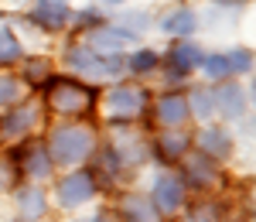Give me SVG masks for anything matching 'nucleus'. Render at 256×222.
Wrapping results in <instances>:
<instances>
[{
    "instance_id": "f257e3e1",
    "label": "nucleus",
    "mask_w": 256,
    "mask_h": 222,
    "mask_svg": "<svg viewBox=\"0 0 256 222\" xmlns=\"http://www.w3.org/2000/svg\"><path fill=\"white\" fill-rule=\"evenodd\" d=\"M96 147V134L86 126V123H58L48 130V158L52 164H62V168H76L79 161H86Z\"/></svg>"
},
{
    "instance_id": "f03ea898",
    "label": "nucleus",
    "mask_w": 256,
    "mask_h": 222,
    "mask_svg": "<svg viewBox=\"0 0 256 222\" xmlns=\"http://www.w3.org/2000/svg\"><path fill=\"white\" fill-rule=\"evenodd\" d=\"M44 100L48 110L58 116H82V113H92L99 89L79 79H44Z\"/></svg>"
},
{
    "instance_id": "7ed1b4c3",
    "label": "nucleus",
    "mask_w": 256,
    "mask_h": 222,
    "mask_svg": "<svg viewBox=\"0 0 256 222\" xmlns=\"http://www.w3.org/2000/svg\"><path fill=\"white\" fill-rule=\"evenodd\" d=\"M62 62H65V68H72L79 76H92V79H116L126 68L123 55H102V52H92L89 44H68Z\"/></svg>"
},
{
    "instance_id": "20e7f679",
    "label": "nucleus",
    "mask_w": 256,
    "mask_h": 222,
    "mask_svg": "<svg viewBox=\"0 0 256 222\" xmlns=\"http://www.w3.org/2000/svg\"><path fill=\"white\" fill-rule=\"evenodd\" d=\"M147 106H150V92L144 86H113L102 100L106 116L113 120H137L140 113H147Z\"/></svg>"
},
{
    "instance_id": "39448f33",
    "label": "nucleus",
    "mask_w": 256,
    "mask_h": 222,
    "mask_svg": "<svg viewBox=\"0 0 256 222\" xmlns=\"http://www.w3.org/2000/svg\"><path fill=\"white\" fill-rule=\"evenodd\" d=\"M92 195H96V171H89V168H72L55 184V202L62 208H79V205L92 202Z\"/></svg>"
},
{
    "instance_id": "423d86ee",
    "label": "nucleus",
    "mask_w": 256,
    "mask_h": 222,
    "mask_svg": "<svg viewBox=\"0 0 256 222\" xmlns=\"http://www.w3.org/2000/svg\"><path fill=\"white\" fill-rule=\"evenodd\" d=\"M184 202H188V188L174 174H160L150 188V205H154L158 216H174L184 208Z\"/></svg>"
},
{
    "instance_id": "0eeeda50",
    "label": "nucleus",
    "mask_w": 256,
    "mask_h": 222,
    "mask_svg": "<svg viewBox=\"0 0 256 222\" xmlns=\"http://www.w3.org/2000/svg\"><path fill=\"white\" fill-rule=\"evenodd\" d=\"M216 110L226 120L250 116V89H242L239 82H218L216 86Z\"/></svg>"
},
{
    "instance_id": "6e6552de",
    "label": "nucleus",
    "mask_w": 256,
    "mask_h": 222,
    "mask_svg": "<svg viewBox=\"0 0 256 222\" xmlns=\"http://www.w3.org/2000/svg\"><path fill=\"white\" fill-rule=\"evenodd\" d=\"M38 126V110L34 106H18L10 113H0V144L24 140Z\"/></svg>"
},
{
    "instance_id": "1a4fd4ad",
    "label": "nucleus",
    "mask_w": 256,
    "mask_h": 222,
    "mask_svg": "<svg viewBox=\"0 0 256 222\" xmlns=\"http://www.w3.org/2000/svg\"><path fill=\"white\" fill-rule=\"evenodd\" d=\"M202 58H205V52H202L198 44H192V41H178L174 48L160 58V65H168V76H171V79H184L188 72H195L198 65H202Z\"/></svg>"
},
{
    "instance_id": "9d476101",
    "label": "nucleus",
    "mask_w": 256,
    "mask_h": 222,
    "mask_svg": "<svg viewBox=\"0 0 256 222\" xmlns=\"http://www.w3.org/2000/svg\"><path fill=\"white\" fill-rule=\"evenodd\" d=\"M31 20L38 24L41 31H62V28L72 20L68 0H38V4L31 7Z\"/></svg>"
},
{
    "instance_id": "9b49d317",
    "label": "nucleus",
    "mask_w": 256,
    "mask_h": 222,
    "mask_svg": "<svg viewBox=\"0 0 256 222\" xmlns=\"http://www.w3.org/2000/svg\"><path fill=\"white\" fill-rule=\"evenodd\" d=\"M134 38H137V31H130V28H120V24L106 28V24H99L96 31H89V48L102 52V55H113L120 48H126Z\"/></svg>"
},
{
    "instance_id": "f8f14e48",
    "label": "nucleus",
    "mask_w": 256,
    "mask_h": 222,
    "mask_svg": "<svg viewBox=\"0 0 256 222\" xmlns=\"http://www.w3.org/2000/svg\"><path fill=\"white\" fill-rule=\"evenodd\" d=\"M198 150H202V158H208V161H226V158L236 150V144H232V137H229L226 126H205V130L198 134Z\"/></svg>"
},
{
    "instance_id": "ddd939ff",
    "label": "nucleus",
    "mask_w": 256,
    "mask_h": 222,
    "mask_svg": "<svg viewBox=\"0 0 256 222\" xmlns=\"http://www.w3.org/2000/svg\"><path fill=\"white\" fill-rule=\"evenodd\" d=\"M154 116H158L160 126L178 130L181 123L192 116V113H188V100H184V92H164V96L158 100V106H154Z\"/></svg>"
},
{
    "instance_id": "4468645a",
    "label": "nucleus",
    "mask_w": 256,
    "mask_h": 222,
    "mask_svg": "<svg viewBox=\"0 0 256 222\" xmlns=\"http://www.w3.org/2000/svg\"><path fill=\"white\" fill-rule=\"evenodd\" d=\"M195 28H198V18L192 7H174L160 18V31L171 34V38H188V34H195Z\"/></svg>"
},
{
    "instance_id": "2eb2a0df",
    "label": "nucleus",
    "mask_w": 256,
    "mask_h": 222,
    "mask_svg": "<svg viewBox=\"0 0 256 222\" xmlns=\"http://www.w3.org/2000/svg\"><path fill=\"white\" fill-rule=\"evenodd\" d=\"M20 171L31 174V178H48V174L55 171V164L48 158L44 144H31L28 150H20Z\"/></svg>"
},
{
    "instance_id": "dca6fc26",
    "label": "nucleus",
    "mask_w": 256,
    "mask_h": 222,
    "mask_svg": "<svg viewBox=\"0 0 256 222\" xmlns=\"http://www.w3.org/2000/svg\"><path fill=\"white\" fill-rule=\"evenodd\" d=\"M216 178H218L216 161L198 154L192 164H184V178L181 182H184V188H208V184H216Z\"/></svg>"
},
{
    "instance_id": "f3484780",
    "label": "nucleus",
    "mask_w": 256,
    "mask_h": 222,
    "mask_svg": "<svg viewBox=\"0 0 256 222\" xmlns=\"http://www.w3.org/2000/svg\"><path fill=\"white\" fill-rule=\"evenodd\" d=\"M188 147H192V137H184V134H164V137H158V144H154V154H158V161L171 164V161H181L184 154H188Z\"/></svg>"
},
{
    "instance_id": "a211bd4d",
    "label": "nucleus",
    "mask_w": 256,
    "mask_h": 222,
    "mask_svg": "<svg viewBox=\"0 0 256 222\" xmlns=\"http://www.w3.org/2000/svg\"><path fill=\"white\" fill-rule=\"evenodd\" d=\"M188 113L198 116V120H208L212 113H216V86H195V89H188Z\"/></svg>"
},
{
    "instance_id": "6ab92c4d",
    "label": "nucleus",
    "mask_w": 256,
    "mask_h": 222,
    "mask_svg": "<svg viewBox=\"0 0 256 222\" xmlns=\"http://www.w3.org/2000/svg\"><path fill=\"white\" fill-rule=\"evenodd\" d=\"M120 216H123L126 222H158L154 205H150V198H144V195H123Z\"/></svg>"
},
{
    "instance_id": "aec40b11",
    "label": "nucleus",
    "mask_w": 256,
    "mask_h": 222,
    "mask_svg": "<svg viewBox=\"0 0 256 222\" xmlns=\"http://www.w3.org/2000/svg\"><path fill=\"white\" fill-rule=\"evenodd\" d=\"M18 208L24 219H41L48 208V198L41 188H18Z\"/></svg>"
},
{
    "instance_id": "412c9836",
    "label": "nucleus",
    "mask_w": 256,
    "mask_h": 222,
    "mask_svg": "<svg viewBox=\"0 0 256 222\" xmlns=\"http://www.w3.org/2000/svg\"><path fill=\"white\" fill-rule=\"evenodd\" d=\"M126 72H134V76H150V72H158L160 68V55L158 52H150V48H140L134 55H126Z\"/></svg>"
},
{
    "instance_id": "4be33fe9",
    "label": "nucleus",
    "mask_w": 256,
    "mask_h": 222,
    "mask_svg": "<svg viewBox=\"0 0 256 222\" xmlns=\"http://www.w3.org/2000/svg\"><path fill=\"white\" fill-rule=\"evenodd\" d=\"M24 58V48H20L18 34L10 28H0V65H18Z\"/></svg>"
},
{
    "instance_id": "5701e85b",
    "label": "nucleus",
    "mask_w": 256,
    "mask_h": 222,
    "mask_svg": "<svg viewBox=\"0 0 256 222\" xmlns=\"http://www.w3.org/2000/svg\"><path fill=\"white\" fill-rule=\"evenodd\" d=\"M198 68H205V76H208V79H216V82H226L229 76H232V72H229V62H226V55H205Z\"/></svg>"
},
{
    "instance_id": "b1692460",
    "label": "nucleus",
    "mask_w": 256,
    "mask_h": 222,
    "mask_svg": "<svg viewBox=\"0 0 256 222\" xmlns=\"http://www.w3.org/2000/svg\"><path fill=\"white\" fill-rule=\"evenodd\" d=\"M226 62H229V72H232V76H250V72H253V52H250V48L229 52Z\"/></svg>"
},
{
    "instance_id": "393cba45",
    "label": "nucleus",
    "mask_w": 256,
    "mask_h": 222,
    "mask_svg": "<svg viewBox=\"0 0 256 222\" xmlns=\"http://www.w3.org/2000/svg\"><path fill=\"white\" fill-rule=\"evenodd\" d=\"M24 96V82L14 76H0V106H14Z\"/></svg>"
},
{
    "instance_id": "a878e982",
    "label": "nucleus",
    "mask_w": 256,
    "mask_h": 222,
    "mask_svg": "<svg viewBox=\"0 0 256 222\" xmlns=\"http://www.w3.org/2000/svg\"><path fill=\"white\" fill-rule=\"evenodd\" d=\"M20 62H24V79H20L24 86H38L48 76V68H52L44 58H20Z\"/></svg>"
},
{
    "instance_id": "bb28decb",
    "label": "nucleus",
    "mask_w": 256,
    "mask_h": 222,
    "mask_svg": "<svg viewBox=\"0 0 256 222\" xmlns=\"http://www.w3.org/2000/svg\"><path fill=\"white\" fill-rule=\"evenodd\" d=\"M18 174H20V168L14 161H0V192H10L14 184H18Z\"/></svg>"
},
{
    "instance_id": "cd10ccee",
    "label": "nucleus",
    "mask_w": 256,
    "mask_h": 222,
    "mask_svg": "<svg viewBox=\"0 0 256 222\" xmlns=\"http://www.w3.org/2000/svg\"><path fill=\"white\" fill-rule=\"evenodd\" d=\"M99 24H102V14H99L96 7H86V10L76 14V28H79V31H96Z\"/></svg>"
},
{
    "instance_id": "c85d7f7f",
    "label": "nucleus",
    "mask_w": 256,
    "mask_h": 222,
    "mask_svg": "<svg viewBox=\"0 0 256 222\" xmlns=\"http://www.w3.org/2000/svg\"><path fill=\"white\" fill-rule=\"evenodd\" d=\"M184 222H218L216 205H198V208H192V216H184Z\"/></svg>"
},
{
    "instance_id": "c756f323",
    "label": "nucleus",
    "mask_w": 256,
    "mask_h": 222,
    "mask_svg": "<svg viewBox=\"0 0 256 222\" xmlns=\"http://www.w3.org/2000/svg\"><path fill=\"white\" fill-rule=\"evenodd\" d=\"M76 222H110L106 216H89V219H76Z\"/></svg>"
},
{
    "instance_id": "7c9ffc66",
    "label": "nucleus",
    "mask_w": 256,
    "mask_h": 222,
    "mask_svg": "<svg viewBox=\"0 0 256 222\" xmlns=\"http://www.w3.org/2000/svg\"><path fill=\"white\" fill-rule=\"evenodd\" d=\"M106 4H126V0H106Z\"/></svg>"
}]
</instances>
